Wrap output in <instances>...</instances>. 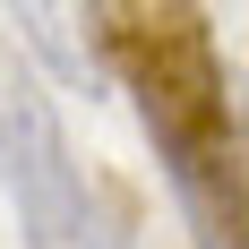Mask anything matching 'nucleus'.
<instances>
[{
	"label": "nucleus",
	"mask_w": 249,
	"mask_h": 249,
	"mask_svg": "<svg viewBox=\"0 0 249 249\" xmlns=\"http://www.w3.org/2000/svg\"><path fill=\"white\" fill-rule=\"evenodd\" d=\"M0 189L18 206L26 249H129L121 215L103 206V189L86 180V163L60 138L43 77L0 43Z\"/></svg>",
	"instance_id": "obj_2"
},
{
	"label": "nucleus",
	"mask_w": 249,
	"mask_h": 249,
	"mask_svg": "<svg viewBox=\"0 0 249 249\" xmlns=\"http://www.w3.org/2000/svg\"><path fill=\"white\" fill-rule=\"evenodd\" d=\"M103 60L129 77L138 121L163 146L189 224L206 249H241V138H232V95L215 69V35L189 9H95Z\"/></svg>",
	"instance_id": "obj_1"
}]
</instances>
